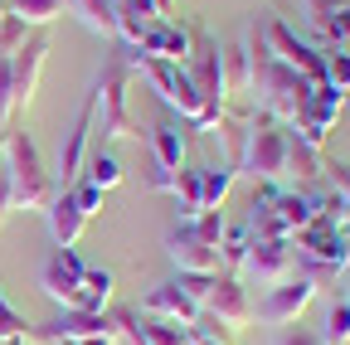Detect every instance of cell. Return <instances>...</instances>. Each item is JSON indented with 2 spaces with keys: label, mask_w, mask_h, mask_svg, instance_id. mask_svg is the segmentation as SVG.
<instances>
[{
  "label": "cell",
  "mask_w": 350,
  "mask_h": 345,
  "mask_svg": "<svg viewBox=\"0 0 350 345\" xmlns=\"http://www.w3.org/2000/svg\"><path fill=\"white\" fill-rule=\"evenodd\" d=\"M243 44H248V68H253V73H248V93H258L262 112L278 117V122L287 126V122L297 117V107L312 98L317 83H312V78H301L297 68H287L282 59H273V49L262 44L253 29L243 34Z\"/></svg>",
  "instance_id": "6da1fadb"
},
{
  "label": "cell",
  "mask_w": 350,
  "mask_h": 345,
  "mask_svg": "<svg viewBox=\"0 0 350 345\" xmlns=\"http://www.w3.org/2000/svg\"><path fill=\"white\" fill-rule=\"evenodd\" d=\"M0 165L10 176V190H15V209H44L54 199V176L44 170L39 161V146L25 126H10L0 137Z\"/></svg>",
  "instance_id": "7a4b0ae2"
},
{
  "label": "cell",
  "mask_w": 350,
  "mask_h": 345,
  "mask_svg": "<svg viewBox=\"0 0 350 345\" xmlns=\"http://www.w3.org/2000/svg\"><path fill=\"white\" fill-rule=\"evenodd\" d=\"M287 151H292V132L268 117V112H253L243 126V151H239V170L253 176L258 185H278L287 176Z\"/></svg>",
  "instance_id": "3957f363"
},
{
  "label": "cell",
  "mask_w": 350,
  "mask_h": 345,
  "mask_svg": "<svg viewBox=\"0 0 350 345\" xmlns=\"http://www.w3.org/2000/svg\"><path fill=\"white\" fill-rule=\"evenodd\" d=\"M126 83H131V64H126V49H112L93 93H98V122L93 132H103V141H126L137 137V122L126 112Z\"/></svg>",
  "instance_id": "277c9868"
},
{
  "label": "cell",
  "mask_w": 350,
  "mask_h": 345,
  "mask_svg": "<svg viewBox=\"0 0 350 345\" xmlns=\"http://www.w3.org/2000/svg\"><path fill=\"white\" fill-rule=\"evenodd\" d=\"M185 73L195 83L200 102H204L195 126H200V132H219V126H224V44H219L214 34L195 29V54H190Z\"/></svg>",
  "instance_id": "5b68a950"
},
{
  "label": "cell",
  "mask_w": 350,
  "mask_h": 345,
  "mask_svg": "<svg viewBox=\"0 0 350 345\" xmlns=\"http://www.w3.org/2000/svg\"><path fill=\"white\" fill-rule=\"evenodd\" d=\"M287 243H292V258L301 263V277L321 282V277H331V273H345V243H350V238H340V224L321 219V214H317L306 229H297Z\"/></svg>",
  "instance_id": "8992f818"
},
{
  "label": "cell",
  "mask_w": 350,
  "mask_h": 345,
  "mask_svg": "<svg viewBox=\"0 0 350 345\" xmlns=\"http://www.w3.org/2000/svg\"><path fill=\"white\" fill-rule=\"evenodd\" d=\"M126 64H131V73H142V78L151 83V88L161 93V102H165V107H175L185 122H200L204 102H200V93H195V83H190L185 64L151 59V54H137V49H126Z\"/></svg>",
  "instance_id": "52a82bcc"
},
{
  "label": "cell",
  "mask_w": 350,
  "mask_h": 345,
  "mask_svg": "<svg viewBox=\"0 0 350 345\" xmlns=\"http://www.w3.org/2000/svg\"><path fill=\"white\" fill-rule=\"evenodd\" d=\"M340 107H345V93H336L331 83H317L312 88V98H306L301 107H297V117L287 122V132L297 137V141H306V146H326V137H331V126H336V117H340Z\"/></svg>",
  "instance_id": "ba28073f"
},
{
  "label": "cell",
  "mask_w": 350,
  "mask_h": 345,
  "mask_svg": "<svg viewBox=\"0 0 350 345\" xmlns=\"http://www.w3.org/2000/svg\"><path fill=\"white\" fill-rule=\"evenodd\" d=\"M317 287L321 282H312V277H301V273H292L287 282H278V287H268V296H262L258 301V321L262 326H292V321H301V312L306 307H312V301H317Z\"/></svg>",
  "instance_id": "9c48e42d"
},
{
  "label": "cell",
  "mask_w": 350,
  "mask_h": 345,
  "mask_svg": "<svg viewBox=\"0 0 350 345\" xmlns=\"http://www.w3.org/2000/svg\"><path fill=\"white\" fill-rule=\"evenodd\" d=\"M93 122H98V93H88L73 126L64 132V146H59V170H54V190H68L78 176H83V161H88V141H93Z\"/></svg>",
  "instance_id": "30bf717a"
},
{
  "label": "cell",
  "mask_w": 350,
  "mask_h": 345,
  "mask_svg": "<svg viewBox=\"0 0 350 345\" xmlns=\"http://www.w3.org/2000/svg\"><path fill=\"white\" fill-rule=\"evenodd\" d=\"M83 273H88V263H83L73 248H54L49 258H44L39 287L49 292L59 307H88V296H83Z\"/></svg>",
  "instance_id": "8fae6325"
},
{
  "label": "cell",
  "mask_w": 350,
  "mask_h": 345,
  "mask_svg": "<svg viewBox=\"0 0 350 345\" xmlns=\"http://www.w3.org/2000/svg\"><path fill=\"white\" fill-rule=\"evenodd\" d=\"M214 326H224V331H243L253 321V301H248V287L234 277V273H214V287L204 296V307H200Z\"/></svg>",
  "instance_id": "7c38bea8"
},
{
  "label": "cell",
  "mask_w": 350,
  "mask_h": 345,
  "mask_svg": "<svg viewBox=\"0 0 350 345\" xmlns=\"http://www.w3.org/2000/svg\"><path fill=\"white\" fill-rule=\"evenodd\" d=\"M44 54H49V29H29V39H25V44H20L15 54H10V93H15V117L34 102Z\"/></svg>",
  "instance_id": "4fadbf2b"
},
{
  "label": "cell",
  "mask_w": 350,
  "mask_h": 345,
  "mask_svg": "<svg viewBox=\"0 0 350 345\" xmlns=\"http://www.w3.org/2000/svg\"><path fill=\"white\" fill-rule=\"evenodd\" d=\"M248 277H258V287H278L297 273V258H292V243L287 238H253L243 263H239Z\"/></svg>",
  "instance_id": "5bb4252c"
},
{
  "label": "cell",
  "mask_w": 350,
  "mask_h": 345,
  "mask_svg": "<svg viewBox=\"0 0 350 345\" xmlns=\"http://www.w3.org/2000/svg\"><path fill=\"white\" fill-rule=\"evenodd\" d=\"M262 44L273 49V59H282V64H287V68H297L301 78L326 83V54H317L312 44H301V39H297L282 20H268V34H262Z\"/></svg>",
  "instance_id": "9a60e30c"
},
{
  "label": "cell",
  "mask_w": 350,
  "mask_h": 345,
  "mask_svg": "<svg viewBox=\"0 0 350 345\" xmlns=\"http://www.w3.org/2000/svg\"><path fill=\"white\" fill-rule=\"evenodd\" d=\"M137 54L170 59V64H190V54H195V29L180 25L175 15H170V20H151L146 34H142V44H137Z\"/></svg>",
  "instance_id": "2e32d148"
},
{
  "label": "cell",
  "mask_w": 350,
  "mask_h": 345,
  "mask_svg": "<svg viewBox=\"0 0 350 345\" xmlns=\"http://www.w3.org/2000/svg\"><path fill=\"white\" fill-rule=\"evenodd\" d=\"M165 253H170V263L180 268V273H219V248H209L190 219H180L170 234H165Z\"/></svg>",
  "instance_id": "e0dca14e"
},
{
  "label": "cell",
  "mask_w": 350,
  "mask_h": 345,
  "mask_svg": "<svg viewBox=\"0 0 350 345\" xmlns=\"http://www.w3.org/2000/svg\"><path fill=\"white\" fill-rule=\"evenodd\" d=\"M142 316H161V321H175V326H185V331H195L200 326V307L175 287V282H156L146 296H142Z\"/></svg>",
  "instance_id": "ac0fdd59"
},
{
  "label": "cell",
  "mask_w": 350,
  "mask_h": 345,
  "mask_svg": "<svg viewBox=\"0 0 350 345\" xmlns=\"http://www.w3.org/2000/svg\"><path fill=\"white\" fill-rule=\"evenodd\" d=\"M44 219H49V234H54L59 248H73L78 234H83V224H88V214L78 209V199L68 190H54V199L44 204Z\"/></svg>",
  "instance_id": "d6986e66"
},
{
  "label": "cell",
  "mask_w": 350,
  "mask_h": 345,
  "mask_svg": "<svg viewBox=\"0 0 350 345\" xmlns=\"http://www.w3.org/2000/svg\"><path fill=\"white\" fill-rule=\"evenodd\" d=\"M98 331H112V316L107 312H88V307H64L54 321H49V340H88V335H98Z\"/></svg>",
  "instance_id": "ffe728a7"
},
{
  "label": "cell",
  "mask_w": 350,
  "mask_h": 345,
  "mask_svg": "<svg viewBox=\"0 0 350 345\" xmlns=\"http://www.w3.org/2000/svg\"><path fill=\"white\" fill-rule=\"evenodd\" d=\"M185 132L175 122H161V126H151V165L156 170H165V176H175V170L185 165Z\"/></svg>",
  "instance_id": "44dd1931"
},
{
  "label": "cell",
  "mask_w": 350,
  "mask_h": 345,
  "mask_svg": "<svg viewBox=\"0 0 350 345\" xmlns=\"http://www.w3.org/2000/svg\"><path fill=\"white\" fill-rule=\"evenodd\" d=\"M68 10L103 39H117V0H68Z\"/></svg>",
  "instance_id": "7402d4cb"
},
{
  "label": "cell",
  "mask_w": 350,
  "mask_h": 345,
  "mask_svg": "<svg viewBox=\"0 0 350 345\" xmlns=\"http://www.w3.org/2000/svg\"><path fill=\"white\" fill-rule=\"evenodd\" d=\"M234 165H200V209H219L224 195L234 190Z\"/></svg>",
  "instance_id": "603a6c76"
},
{
  "label": "cell",
  "mask_w": 350,
  "mask_h": 345,
  "mask_svg": "<svg viewBox=\"0 0 350 345\" xmlns=\"http://www.w3.org/2000/svg\"><path fill=\"white\" fill-rule=\"evenodd\" d=\"M83 180H93L103 195H107V190H117V185H122V161H117L107 146L88 151V161H83Z\"/></svg>",
  "instance_id": "cb8c5ba5"
},
{
  "label": "cell",
  "mask_w": 350,
  "mask_h": 345,
  "mask_svg": "<svg viewBox=\"0 0 350 345\" xmlns=\"http://www.w3.org/2000/svg\"><path fill=\"white\" fill-rule=\"evenodd\" d=\"M287 176H297V180H306V185H312V180H321V176H326V161H321V151L292 137V151H287Z\"/></svg>",
  "instance_id": "d4e9b609"
},
{
  "label": "cell",
  "mask_w": 350,
  "mask_h": 345,
  "mask_svg": "<svg viewBox=\"0 0 350 345\" xmlns=\"http://www.w3.org/2000/svg\"><path fill=\"white\" fill-rule=\"evenodd\" d=\"M170 195H175V204H180V219H195V214H200V165H180V170H175Z\"/></svg>",
  "instance_id": "484cf974"
},
{
  "label": "cell",
  "mask_w": 350,
  "mask_h": 345,
  "mask_svg": "<svg viewBox=\"0 0 350 345\" xmlns=\"http://www.w3.org/2000/svg\"><path fill=\"white\" fill-rule=\"evenodd\" d=\"M321 340H326V345H350V296H336L331 307H326Z\"/></svg>",
  "instance_id": "4316f807"
},
{
  "label": "cell",
  "mask_w": 350,
  "mask_h": 345,
  "mask_svg": "<svg viewBox=\"0 0 350 345\" xmlns=\"http://www.w3.org/2000/svg\"><path fill=\"white\" fill-rule=\"evenodd\" d=\"M10 15L25 20L29 29H44L54 15H64V0H10Z\"/></svg>",
  "instance_id": "83f0119b"
},
{
  "label": "cell",
  "mask_w": 350,
  "mask_h": 345,
  "mask_svg": "<svg viewBox=\"0 0 350 345\" xmlns=\"http://www.w3.org/2000/svg\"><path fill=\"white\" fill-rule=\"evenodd\" d=\"M112 287H117V277H112L107 268H88V273H83V296H88V312H103L107 301H112Z\"/></svg>",
  "instance_id": "f1b7e54d"
},
{
  "label": "cell",
  "mask_w": 350,
  "mask_h": 345,
  "mask_svg": "<svg viewBox=\"0 0 350 345\" xmlns=\"http://www.w3.org/2000/svg\"><path fill=\"white\" fill-rule=\"evenodd\" d=\"M248 44H239V49H224V98L229 93H248Z\"/></svg>",
  "instance_id": "f546056e"
},
{
  "label": "cell",
  "mask_w": 350,
  "mask_h": 345,
  "mask_svg": "<svg viewBox=\"0 0 350 345\" xmlns=\"http://www.w3.org/2000/svg\"><path fill=\"white\" fill-rule=\"evenodd\" d=\"M248 243H253L248 224H239V229H224V243H219V263L239 268V263H243V253H248Z\"/></svg>",
  "instance_id": "4dcf8cb0"
},
{
  "label": "cell",
  "mask_w": 350,
  "mask_h": 345,
  "mask_svg": "<svg viewBox=\"0 0 350 345\" xmlns=\"http://www.w3.org/2000/svg\"><path fill=\"white\" fill-rule=\"evenodd\" d=\"M190 224H195V234H200L209 248H219V243H224V229H229V224H224V209H200Z\"/></svg>",
  "instance_id": "1f68e13d"
},
{
  "label": "cell",
  "mask_w": 350,
  "mask_h": 345,
  "mask_svg": "<svg viewBox=\"0 0 350 345\" xmlns=\"http://www.w3.org/2000/svg\"><path fill=\"white\" fill-rule=\"evenodd\" d=\"M326 83L336 93H350V49H331L326 54Z\"/></svg>",
  "instance_id": "d6a6232c"
},
{
  "label": "cell",
  "mask_w": 350,
  "mask_h": 345,
  "mask_svg": "<svg viewBox=\"0 0 350 345\" xmlns=\"http://www.w3.org/2000/svg\"><path fill=\"white\" fill-rule=\"evenodd\" d=\"M273 345H326V340H321V331H317V326L292 321V326H278V331H273Z\"/></svg>",
  "instance_id": "836d02e7"
},
{
  "label": "cell",
  "mask_w": 350,
  "mask_h": 345,
  "mask_svg": "<svg viewBox=\"0 0 350 345\" xmlns=\"http://www.w3.org/2000/svg\"><path fill=\"white\" fill-rule=\"evenodd\" d=\"M25 39H29V25H25V20H15V15L0 20V54H5V59L25 44Z\"/></svg>",
  "instance_id": "e575fe53"
},
{
  "label": "cell",
  "mask_w": 350,
  "mask_h": 345,
  "mask_svg": "<svg viewBox=\"0 0 350 345\" xmlns=\"http://www.w3.org/2000/svg\"><path fill=\"white\" fill-rule=\"evenodd\" d=\"M175 287H180L195 307H204V296H209V287H214V273H180V277H175Z\"/></svg>",
  "instance_id": "d590c367"
},
{
  "label": "cell",
  "mask_w": 350,
  "mask_h": 345,
  "mask_svg": "<svg viewBox=\"0 0 350 345\" xmlns=\"http://www.w3.org/2000/svg\"><path fill=\"white\" fill-rule=\"evenodd\" d=\"M68 195H73V199H78V209H83V214H88V219H93V214H98V209H103V190H98V185H93V180H83V176H78V180H73V185H68Z\"/></svg>",
  "instance_id": "8d00e7d4"
},
{
  "label": "cell",
  "mask_w": 350,
  "mask_h": 345,
  "mask_svg": "<svg viewBox=\"0 0 350 345\" xmlns=\"http://www.w3.org/2000/svg\"><path fill=\"white\" fill-rule=\"evenodd\" d=\"M321 34L331 39V44H340V49H350V0H345V5L321 25Z\"/></svg>",
  "instance_id": "74e56055"
},
{
  "label": "cell",
  "mask_w": 350,
  "mask_h": 345,
  "mask_svg": "<svg viewBox=\"0 0 350 345\" xmlns=\"http://www.w3.org/2000/svg\"><path fill=\"white\" fill-rule=\"evenodd\" d=\"M25 331H29V326H25V316L5 301V292H0V340H20Z\"/></svg>",
  "instance_id": "f35d334b"
},
{
  "label": "cell",
  "mask_w": 350,
  "mask_h": 345,
  "mask_svg": "<svg viewBox=\"0 0 350 345\" xmlns=\"http://www.w3.org/2000/svg\"><path fill=\"white\" fill-rule=\"evenodd\" d=\"M340 5H345V0H301V15H306V25H312V29H321Z\"/></svg>",
  "instance_id": "ab89813d"
},
{
  "label": "cell",
  "mask_w": 350,
  "mask_h": 345,
  "mask_svg": "<svg viewBox=\"0 0 350 345\" xmlns=\"http://www.w3.org/2000/svg\"><path fill=\"white\" fill-rule=\"evenodd\" d=\"M185 345H224V340L214 335V321H209V316H200V326L190 331V340H185Z\"/></svg>",
  "instance_id": "60d3db41"
},
{
  "label": "cell",
  "mask_w": 350,
  "mask_h": 345,
  "mask_svg": "<svg viewBox=\"0 0 350 345\" xmlns=\"http://www.w3.org/2000/svg\"><path fill=\"white\" fill-rule=\"evenodd\" d=\"M5 214H15V190H10L5 165H0V224H5Z\"/></svg>",
  "instance_id": "b9f144b4"
},
{
  "label": "cell",
  "mask_w": 350,
  "mask_h": 345,
  "mask_svg": "<svg viewBox=\"0 0 350 345\" xmlns=\"http://www.w3.org/2000/svg\"><path fill=\"white\" fill-rule=\"evenodd\" d=\"M73 345H117V326H112V331H98V335H88V340H73Z\"/></svg>",
  "instance_id": "7bdbcfd3"
},
{
  "label": "cell",
  "mask_w": 350,
  "mask_h": 345,
  "mask_svg": "<svg viewBox=\"0 0 350 345\" xmlns=\"http://www.w3.org/2000/svg\"><path fill=\"white\" fill-rule=\"evenodd\" d=\"M5 15H10V0H0V20H5Z\"/></svg>",
  "instance_id": "ee69618b"
},
{
  "label": "cell",
  "mask_w": 350,
  "mask_h": 345,
  "mask_svg": "<svg viewBox=\"0 0 350 345\" xmlns=\"http://www.w3.org/2000/svg\"><path fill=\"white\" fill-rule=\"evenodd\" d=\"M345 277H350V243H345Z\"/></svg>",
  "instance_id": "f6af8a7d"
},
{
  "label": "cell",
  "mask_w": 350,
  "mask_h": 345,
  "mask_svg": "<svg viewBox=\"0 0 350 345\" xmlns=\"http://www.w3.org/2000/svg\"><path fill=\"white\" fill-rule=\"evenodd\" d=\"M5 345H25V340H5Z\"/></svg>",
  "instance_id": "bcb514c9"
},
{
  "label": "cell",
  "mask_w": 350,
  "mask_h": 345,
  "mask_svg": "<svg viewBox=\"0 0 350 345\" xmlns=\"http://www.w3.org/2000/svg\"><path fill=\"white\" fill-rule=\"evenodd\" d=\"M345 107H350V93H345Z\"/></svg>",
  "instance_id": "7dc6e473"
},
{
  "label": "cell",
  "mask_w": 350,
  "mask_h": 345,
  "mask_svg": "<svg viewBox=\"0 0 350 345\" xmlns=\"http://www.w3.org/2000/svg\"><path fill=\"white\" fill-rule=\"evenodd\" d=\"M0 345H5V340H0Z\"/></svg>",
  "instance_id": "c3c4849f"
}]
</instances>
